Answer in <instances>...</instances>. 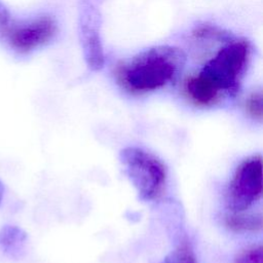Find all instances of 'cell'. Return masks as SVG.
<instances>
[{"label": "cell", "mask_w": 263, "mask_h": 263, "mask_svg": "<svg viewBox=\"0 0 263 263\" xmlns=\"http://www.w3.org/2000/svg\"><path fill=\"white\" fill-rule=\"evenodd\" d=\"M252 47L246 39H233L221 47L196 74L184 81L187 99L198 107H211L224 97H234L250 64Z\"/></svg>", "instance_id": "1"}, {"label": "cell", "mask_w": 263, "mask_h": 263, "mask_svg": "<svg viewBox=\"0 0 263 263\" xmlns=\"http://www.w3.org/2000/svg\"><path fill=\"white\" fill-rule=\"evenodd\" d=\"M185 52L175 46L160 45L145 49L115 69L117 83L127 92L143 95L164 87L183 70Z\"/></svg>", "instance_id": "2"}, {"label": "cell", "mask_w": 263, "mask_h": 263, "mask_svg": "<svg viewBox=\"0 0 263 263\" xmlns=\"http://www.w3.org/2000/svg\"><path fill=\"white\" fill-rule=\"evenodd\" d=\"M119 158L141 200L153 201L163 194L167 171L157 156L139 147H126L121 150Z\"/></svg>", "instance_id": "3"}, {"label": "cell", "mask_w": 263, "mask_h": 263, "mask_svg": "<svg viewBox=\"0 0 263 263\" xmlns=\"http://www.w3.org/2000/svg\"><path fill=\"white\" fill-rule=\"evenodd\" d=\"M262 158L254 155L236 168L227 189L226 202L230 213L250 210L262 197Z\"/></svg>", "instance_id": "4"}, {"label": "cell", "mask_w": 263, "mask_h": 263, "mask_svg": "<svg viewBox=\"0 0 263 263\" xmlns=\"http://www.w3.org/2000/svg\"><path fill=\"white\" fill-rule=\"evenodd\" d=\"M55 20L48 14L40 15L25 23H11L3 39L9 46L20 52L28 53L48 43L57 34Z\"/></svg>", "instance_id": "5"}, {"label": "cell", "mask_w": 263, "mask_h": 263, "mask_svg": "<svg viewBox=\"0 0 263 263\" xmlns=\"http://www.w3.org/2000/svg\"><path fill=\"white\" fill-rule=\"evenodd\" d=\"M79 39L87 66L100 70L104 65V51L100 38V14L89 1L83 0L79 7Z\"/></svg>", "instance_id": "6"}, {"label": "cell", "mask_w": 263, "mask_h": 263, "mask_svg": "<svg viewBox=\"0 0 263 263\" xmlns=\"http://www.w3.org/2000/svg\"><path fill=\"white\" fill-rule=\"evenodd\" d=\"M26 240L27 233L17 226L5 225L0 229V248L9 257L21 256Z\"/></svg>", "instance_id": "7"}, {"label": "cell", "mask_w": 263, "mask_h": 263, "mask_svg": "<svg viewBox=\"0 0 263 263\" xmlns=\"http://www.w3.org/2000/svg\"><path fill=\"white\" fill-rule=\"evenodd\" d=\"M226 225L234 231H257L262 228L261 213H230L226 216Z\"/></svg>", "instance_id": "8"}, {"label": "cell", "mask_w": 263, "mask_h": 263, "mask_svg": "<svg viewBox=\"0 0 263 263\" xmlns=\"http://www.w3.org/2000/svg\"><path fill=\"white\" fill-rule=\"evenodd\" d=\"M160 263H197L190 241L184 237L179 240L174 250Z\"/></svg>", "instance_id": "9"}, {"label": "cell", "mask_w": 263, "mask_h": 263, "mask_svg": "<svg viewBox=\"0 0 263 263\" xmlns=\"http://www.w3.org/2000/svg\"><path fill=\"white\" fill-rule=\"evenodd\" d=\"M245 109L249 116L253 119L261 121L263 116L262 108V92L260 90L253 91L245 102Z\"/></svg>", "instance_id": "10"}, {"label": "cell", "mask_w": 263, "mask_h": 263, "mask_svg": "<svg viewBox=\"0 0 263 263\" xmlns=\"http://www.w3.org/2000/svg\"><path fill=\"white\" fill-rule=\"evenodd\" d=\"M234 263H262L261 246L249 248L240 252L235 258Z\"/></svg>", "instance_id": "11"}, {"label": "cell", "mask_w": 263, "mask_h": 263, "mask_svg": "<svg viewBox=\"0 0 263 263\" xmlns=\"http://www.w3.org/2000/svg\"><path fill=\"white\" fill-rule=\"evenodd\" d=\"M13 20L5 4L0 0V38L3 39L7 29L11 25Z\"/></svg>", "instance_id": "12"}, {"label": "cell", "mask_w": 263, "mask_h": 263, "mask_svg": "<svg viewBox=\"0 0 263 263\" xmlns=\"http://www.w3.org/2000/svg\"><path fill=\"white\" fill-rule=\"evenodd\" d=\"M3 193H4V188H3L2 183L0 182V204H1V201H2V198H3Z\"/></svg>", "instance_id": "13"}]
</instances>
